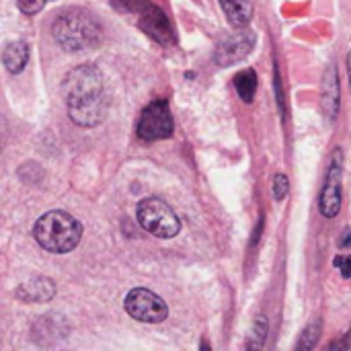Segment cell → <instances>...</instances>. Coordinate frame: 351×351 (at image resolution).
<instances>
[{"instance_id": "cell-1", "label": "cell", "mask_w": 351, "mask_h": 351, "mask_svg": "<svg viewBox=\"0 0 351 351\" xmlns=\"http://www.w3.org/2000/svg\"><path fill=\"white\" fill-rule=\"evenodd\" d=\"M66 105L70 119L80 128H93L107 115V99L103 95V78L97 66H76L64 80Z\"/></svg>"}, {"instance_id": "cell-2", "label": "cell", "mask_w": 351, "mask_h": 351, "mask_svg": "<svg viewBox=\"0 0 351 351\" xmlns=\"http://www.w3.org/2000/svg\"><path fill=\"white\" fill-rule=\"evenodd\" d=\"M56 43L70 53L93 49L101 43V25L99 21L82 8H70L56 16L51 27Z\"/></svg>"}, {"instance_id": "cell-3", "label": "cell", "mask_w": 351, "mask_h": 351, "mask_svg": "<svg viewBox=\"0 0 351 351\" xmlns=\"http://www.w3.org/2000/svg\"><path fill=\"white\" fill-rule=\"evenodd\" d=\"M33 237L41 249L56 253V255H66L78 247L82 239V226L74 216L53 210V212L43 214L35 222Z\"/></svg>"}, {"instance_id": "cell-4", "label": "cell", "mask_w": 351, "mask_h": 351, "mask_svg": "<svg viewBox=\"0 0 351 351\" xmlns=\"http://www.w3.org/2000/svg\"><path fill=\"white\" fill-rule=\"evenodd\" d=\"M138 222L156 239H173L181 230V220L173 208L158 197H146L138 204Z\"/></svg>"}, {"instance_id": "cell-5", "label": "cell", "mask_w": 351, "mask_h": 351, "mask_svg": "<svg viewBox=\"0 0 351 351\" xmlns=\"http://www.w3.org/2000/svg\"><path fill=\"white\" fill-rule=\"evenodd\" d=\"M117 8L125 12H134L140 19V27L156 39L160 45H173L175 43V31L173 25L169 23L167 14L152 2L148 0H113Z\"/></svg>"}, {"instance_id": "cell-6", "label": "cell", "mask_w": 351, "mask_h": 351, "mask_svg": "<svg viewBox=\"0 0 351 351\" xmlns=\"http://www.w3.org/2000/svg\"><path fill=\"white\" fill-rule=\"evenodd\" d=\"M125 313L140 321V323H150V325H156V323H162L167 317H169V306L167 302L156 296L154 292L146 290V288H136L132 290L128 296H125Z\"/></svg>"}, {"instance_id": "cell-7", "label": "cell", "mask_w": 351, "mask_h": 351, "mask_svg": "<svg viewBox=\"0 0 351 351\" xmlns=\"http://www.w3.org/2000/svg\"><path fill=\"white\" fill-rule=\"evenodd\" d=\"M175 123L167 101L150 103L138 119V136L142 140H165L173 134Z\"/></svg>"}, {"instance_id": "cell-8", "label": "cell", "mask_w": 351, "mask_h": 351, "mask_svg": "<svg viewBox=\"0 0 351 351\" xmlns=\"http://www.w3.org/2000/svg\"><path fill=\"white\" fill-rule=\"evenodd\" d=\"M343 152L341 148H335L331 162H329V173L325 187L321 191V214L325 218H335L341 210V195H343Z\"/></svg>"}, {"instance_id": "cell-9", "label": "cell", "mask_w": 351, "mask_h": 351, "mask_svg": "<svg viewBox=\"0 0 351 351\" xmlns=\"http://www.w3.org/2000/svg\"><path fill=\"white\" fill-rule=\"evenodd\" d=\"M255 47V33L253 31H237L228 37H224L214 51V62L222 68L234 66L237 62L245 60Z\"/></svg>"}, {"instance_id": "cell-10", "label": "cell", "mask_w": 351, "mask_h": 351, "mask_svg": "<svg viewBox=\"0 0 351 351\" xmlns=\"http://www.w3.org/2000/svg\"><path fill=\"white\" fill-rule=\"evenodd\" d=\"M339 78H337V66L331 64L329 70L323 76V88H321V103H323V111L327 115L329 121L337 119L339 113Z\"/></svg>"}, {"instance_id": "cell-11", "label": "cell", "mask_w": 351, "mask_h": 351, "mask_svg": "<svg viewBox=\"0 0 351 351\" xmlns=\"http://www.w3.org/2000/svg\"><path fill=\"white\" fill-rule=\"evenodd\" d=\"M16 298L23 300V302H37V304H43V302H49L56 294V286L51 280L47 278H33L25 284H21L16 288Z\"/></svg>"}, {"instance_id": "cell-12", "label": "cell", "mask_w": 351, "mask_h": 351, "mask_svg": "<svg viewBox=\"0 0 351 351\" xmlns=\"http://www.w3.org/2000/svg\"><path fill=\"white\" fill-rule=\"evenodd\" d=\"M222 10L228 19V23L237 29H243L253 19V0H220Z\"/></svg>"}, {"instance_id": "cell-13", "label": "cell", "mask_w": 351, "mask_h": 351, "mask_svg": "<svg viewBox=\"0 0 351 351\" xmlns=\"http://www.w3.org/2000/svg\"><path fill=\"white\" fill-rule=\"evenodd\" d=\"M29 62V45L25 41H12L2 51V64L8 72L19 74Z\"/></svg>"}, {"instance_id": "cell-14", "label": "cell", "mask_w": 351, "mask_h": 351, "mask_svg": "<svg viewBox=\"0 0 351 351\" xmlns=\"http://www.w3.org/2000/svg\"><path fill=\"white\" fill-rule=\"evenodd\" d=\"M234 88L239 93V97L245 101V103H251L255 99V93H257V74L253 68L249 70H243L234 76Z\"/></svg>"}, {"instance_id": "cell-15", "label": "cell", "mask_w": 351, "mask_h": 351, "mask_svg": "<svg viewBox=\"0 0 351 351\" xmlns=\"http://www.w3.org/2000/svg\"><path fill=\"white\" fill-rule=\"evenodd\" d=\"M321 333H323V321H321V319L311 321V323L306 325V329L302 331V335H300V339H298V343H296V350H313V348L319 343Z\"/></svg>"}, {"instance_id": "cell-16", "label": "cell", "mask_w": 351, "mask_h": 351, "mask_svg": "<svg viewBox=\"0 0 351 351\" xmlns=\"http://www.w3.org/2000/svg\"><path fill=\"white\" fill-rule=\"evenodd\" d=\"M267 339V317L259 315L253 323L251 335L247 337V350H263Z\"/></svg>"}, {"instance_id": "cell-17", "label": "cell", "mask_w": 351, "mask_h": 351, "mask_svg": "<svg viewBox=\"0 0 351 351\" xmlns=\"http://www.w3.org/2000/svg\"><path fill=\"white\" fill-rule=\"evenodd\" d=\"M288 187H290L288 177H286L284 173H278V175L274 177V197H276L278 202H282V199L288 195Z\"/></svg>"}, {"instance_id": "cell-18", "label": "cell", "mask_w": 351, "mask_h": 351, "mask_svg": "<svg viewBox=\"0 0 351 351\" xmlns=\"http://www.w3.org/2000/svg\"><path fill=\"white\" fill-rule=\"evenodd\" d=\"M45 2L47 0H16V6L25 14H37L45 6Z\"/></svg>"}, {"instance_id": "cell-19", "label": "cell", "mask_w": 351, "mask_h": 351, "mask_svg": "<svg viewBox=\"0 0 351 351\" xmlns=\"http://www.w3.org/2000/svg\"><path fill=\"white\" fill-rule=\"evenodd\" d=\"M335 265L341 267V276L343 278H351V255H348V257H337L335 259Z\"/></svg>"}, {"instance_id": "cell-20", "label": "cell", "mask_w": 351, "mask_h": 351, "mask_svg": "<svg viewBox=\"0 0 351 351\" xmlns=\"http://www.w3.org/2000/svg\"><path fill=\"white\" fill-rule=\"evenodd\" d=\"M350 337L348 335H343L339 341H333L331 346H329V350H350Z\"/></svg>"}, {"instance_id": "cell-21", "label": "cell", "mask_w": 351, "mask_h": 351, "mask_svg": "<svg viewBox=\"0 0 351 351\" xmlns=\"http://www.w3.org/2000/svg\"><path fill=\"white\" fill-rule=\"evenodd\" d=\"M339 247H341V249H351V228L343 230V234H341V239H339Z\"/></svg>"}, {"instance_id": "cell-22", "label": "cell", "mask_w": 351, "mask_h": 351, "mask_svg": "<svg viewBox=\"0 0 351 351\" xmlns=\"http://www.w3.org/2000/svg\"><path fill=\"white\" fill-rule=\"evenodd\" d=\"M348 74H350V88H351V51L348 56Z\"/></svg>"}]
</instances>
